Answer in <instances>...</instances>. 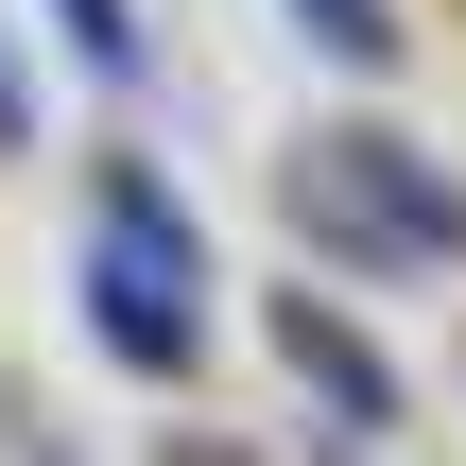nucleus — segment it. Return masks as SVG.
I'll use <instances>...</instances> for the list:
<instances>
[{"mask_svg":"<svg viewBox=\"0 0 466 466\" xmlns=\"http://www.w3.org/2000/svg\"><path fill=\"white\" fill-rule=\"evenodd\" d=\"M294 17H311V35H346V52H363V69H380V52H398V0H294Z\"/></svg>","mask_w":466,"mask_h":466,"instance_id":"obj_4","label":"nucleus"},{"mask_svg":"<svg viewBox=\"0 0 466 466\" xmlns=\"http://www.w3.org/2000/svg\"><path fill=\"white\" fill-rule=\"evenodd\" d=\"M0 138H17V69H0Z\"/></svg>","mask_w":466,"mask_h":466,"instance_id":"obj_6","label":"nucleus"},{"mask_svg":"<svg viewBox=\"0 0 466 466\" xmlns=\"http://www.w3.org/2000/svg\"><path fill=\"white\" fill-rule=\"evenodd\" d=\"M86 329H104L121 363H156V380L190 363V294H173V277H138V259H86Z\"/></svg>","mask_w":466,"mask_h":466,"instance_id":"obj_2","label":"nucleus"},{"mask_svg":"<svg viewBox=\"0 0 466 466\" xmlns=\"http://www.w3.org/2000/svg\"><path fill=\"white\" fill-rule=\"evenodd\" d=\"M294 363L346 398V415H380V363H363V329H329V311H294Z\"/></svg>","mask_w":466,"mask_h":466,"instance_id":"obj_3","label":"nucleus"},{"mask_svg":"<svg viewBox=\"0 0 466 466\" xmlns=\"http://www.w3.org/2000/svg\"><path fill=\"white\" fill-rule=\"evenodd\" d=\"M52 17H69V35H86L104 69H138V17H121V0H52Z\"/></svg>","mask_w":466,"mask_h":466,"instance_id":"obj_5","label":"nucleus"},{"mask_svg":"<svg viewBox=\"0 0 466 466\" xmlns=\"http://www.w3.org/2000/svg\"><path fill=\"white\" fill-rule=\"evenodd\" d=\"M329 190H363V208L398 225V259H450V242H466V208L415 173V156H398V138H346V156H329Z\"/></svg>","mask_w":466,"mask_h":466,"instance_id":"obj_1","label":"nucleus"}]
</instances>
